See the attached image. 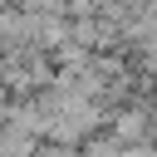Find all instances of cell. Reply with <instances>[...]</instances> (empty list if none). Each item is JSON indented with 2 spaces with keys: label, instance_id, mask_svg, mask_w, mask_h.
Segmentation results:
<instances>
[{
  "label": "cell",
  "instance_id": "cell-2",
  "mask_svg": "<svg viewBox=\"0 0 157 157\" xmlns=\"http://www.w3.org/2000/svg\"><path fill=\"white\" fill-rule=\"evenodd\" d=\"M0 98H5V78H0Z\"/></svg>",
  "mask_w": 157,
  "mask_h": 157
},
{
  "label": "cell",
  "instance_id": "cell-1",
  "mask_svg": "<svg viewBox=\"0 0 157 157\" xmlns=\"http://www.w3.org/2000/svg\"><path fill=\"white\" fill-rule=\"evenodd\" d=\"M142 137H147V118H142L137 108H128V113H118V118H113V142H123V147H128V142H142Z\"/></svg>",
  "mask_w": 157,
  "mask_h": 157
}]
</instances>
